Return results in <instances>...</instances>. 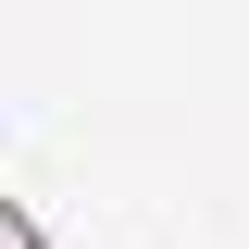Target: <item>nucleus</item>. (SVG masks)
<instances>
[{
	"label": "nucleus",
	"instance_id": "obj_1",
	"mask_svg": "<svg viewBox=\"0 0 249 249\" xmlns=\"http://www.w3.org/2000/svg\"><path fill=\"white\" fill-rule=\"evenodd\" d=\"M0 249H37V237H25V212H0Z\"/></svg>",
	"mask_w": 249,
	"mask_h": 249
}]
</instances>
